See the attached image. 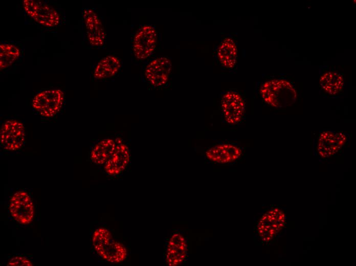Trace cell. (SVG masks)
<instances>
[{"label": "cell", "mask_w": 356, "mask_h": 266, "mask_svg": "<svg viewBox=\"0 0 356 266\" xmlns=\"http://www.w3.org/2000/svg\"><path fill=\"white\" fill-rule=\"evenodd\" d=\"M25 136L23 123L14 120H8L3 124L1 128V145L7 150H18L24 145Z\"/></svg>", "instance_id": "8fae6325"}, {"label": "cell", "mask_w": 356, "mask_h": 266, "mask_svg": "<svg viewBox=\"0 0 356 266\" xmlns=\"http://www.w3.org/2000/svg\"><path fill=\"white\" fill-rule=\"evenodd\" d=\"M82 16L89 43L94 47L102 46L105 42L106 33L99 16L92 9H84Z\"/></svg>", "instance_id": "5bb4252c"}, {"label": "cell", "mask_w": 356, "mask_h": 266, "mask_svg": "<svg viewBox=\"0 0 356 266\" xmlns=\"http://www.w3.org/2000/svg\"><path fill=\"white\" fill-rule=\"evenodd\" d=\"M9 211L12 217L19 224L28 225L33 220L34 208L29 195L25 191H19L11 197Z\"/></svg>", "instance_id": "30bf717a"}, {"label": "cell", "mask_w": 356, "mask_h": 266, "mask_svg": "<svg viewBox=\"0 0 356 266\" xmlns=\"http://www.w3.org/2000/svg\"><path fill=\"white\" fill-rule=\"evenodd\" d=\"M286 217L283 210L273 207L265 212L257 223L256 231L260 239L264 242L271 241L284 229Z\"/></svg>", "instance_id": "277c9868"}, {"label": "cell", "mask_w": 356, "mask_h": 266, "mask_svg": "<svg viewBox=\"0 0 356 266\" xmlns=\"http://www.w3.org/2000/svg\"><path fill=\"white\" fill-rule=\"evenodd\" d=\"M23 5L25 13L41 26L51 28L60 23L61 18L58 11L41 1L24 0Z\"/></svg>", "instance_id": "5b68a950"}, {"label": "cell", "mask_w": 356, "mask_h": 266, "mask_svg": "<svg viewBox=\"0 0 356 266\" xmlns=\"http://www.w3.org/2000/svg\"><path fill=\"white\" fill-rule=\"evenodd\" d=\"M128 147L118 138L116 148L104 164V170L109 175L115 176L121 173L127 167L130 160Z\"/></svg>", "instance_id": "2e32d148"}, {"label": "cell", "mask_w": 356, "mask_h": 266, "mask_svg": "<svg viewBox=\"0 0 356 266\" xmlns=\"http://www.w3.org/2000/svg\"><path fill=\"white\" fill-rule=\"evenodd\" d=\"M20 50L12 43L2 42L0 45V70L11 66L20 57Z\"/></svg>", "instance_id": "ffe728a7"}, {"label": "cell", "mask_w": 356, "mask_h": 266, "mask_svg": "<svg viewBox=\"0 0 356 266\" xmlns=\"http://www.w3.org/2000/svg\"><path fill=\"white\" fill-rule=\"evenodd\" d=\"M220 110L222 121L228 125H237L244 119L246 103L242 95L235 90H228L220 95Z\"/></svg>", "instance_id": "3957f363"}, {"label": "cell", "mask_w": 356, "mask_h": 266, "mask_svg": "<svg viewBox=\"0 0 356 266\" xmlns=\"http://www.w3.org/2000/svg\"><path fill=\"white\" fill-rule=\"evenodd\" d=\"M93 245L97 254L111 263H120L127 256L125 247L116 240L107 229L99 228L94 232Z\"/></svg>", "instance_id": "7a4b0ae2"}, {"label": "cell", "mask_w": 356, "mask_h": 266, "mask_svg": "<svg viewBox=\"0 0 356 266\" xmlns=\"http://www.w3.org/2000/svg\"><path fill=\"white\" fill-rule=\"evenodd\" d=\"M322 89L327 94L336 96L342 92L344 86L343 76L334 71H328L323 74L320 78Z\"/></svg>", "instance_id": "d6986e66"}, {"label": "cell", "mask_w": 356, "mask_h": 266, "mask_svg": "<svg viewBox=\"0 0 356 266\" xmlns=\"http://www.w3.org/2000/svg\"><path fill=\"white\" fill-rule=\"evenodd\" d=\"M213 56L217 64L223 69L235 70L238 58L237 43L231 35L222 37L213 49Z\"/></svg>", "instance_id": "ba28073f"}, {"label": "cell", "mask_w": 356, "mask_h": 266, "mask_svg": "<svg viewBox=\"0 0 356 266\" xmlns=\"http://www.w3.org/2000/svg\"><path fill=\"white\" fill-rule=\"evenodd\" d=\"M157 33L155 29L150 25L142 26L133 38L132 50L138 59L149 57L156 48Z\"/></svg>", "instance_id": "9c48e42d"}, {"label": "cell", "mask_w": 356, "mask_h": 266, "mask_svg": "<svg viewBox=\"0 0 356 266\" xmlns=\"http://www.w3.org/2000/svg\"><path fill=\"white\" fill-rule=\"evenodd\" d=\"M121 67V62L115 56L109 55L101 59L97 64L94 71V77L97 79H104L114 76Z\"/></svg>", "instance_id": "ac0fdd59"}, {"label": "cell", "mask_w": 356, "mask_h": 266, "mask_svg": "<svg viewBox=\"0 0 356 266\" xmlns=\"http://www.w3.org/2000/svg\"><path fill=\"white\" fill-rule=\"evenodd\" d=\"M64 101V93L59 89H52L38 93L32 102L33 108L40 116L51 118L60 110Z\"/></svg>", "instance_id": "52a82bcc"}, {"label": "cell", "mask_w": 356, "mask_h": 266, "mask_svg": "<svg viewBox=\"0 0 356 266\" xmlns=\"http://www.w3.org/2000/svg\"><path fill=\"white\" fill-rule=\"evenodd\" d=\"M7 265L8 266H32L33 263L31 261L24 256H15L9 260Z\"/></svg>", "instance_id": "44dd1931"}, {"label": "cell", "mask_w": 356, "mask_h": 266, "mask_svg": "<svg viewBox=\"0 0 356 266\" xmlns=\"http://www.w3.org/2000/svg\"><path fill=\"white\" fill-rule=\"evenodd\" d=\"M187 257V242L180 232L173 233L166 246L165 259L169 266L182 264Z\"/></svg>", "instance_id": "9a60e30c"}, {"label": "cell", "mask_w": 356, "mask_h": 266, "mask_svg": "<svg viewBox=\"0 0 356 266\" xmlns=\"http://www.w3.org/2000/svg\"><path fill=\"white\" fill-rule=\"evenodd\" d=\"M172 64L167 57H161L151 60L146 66L144 76L149 83L156 87L165 86L170 76Z\"/></svg>", "instance_id": "4fadbf2b"}, {"label": "cell", "mask_w": 356, "mask_h": 266, "mask_svg": "<svg viewBox=\"0 0 356 266\" xmlns=\"http://www.w3.org/2000/svg\"><path fill=\"white\" fill-rule=\"evenodd\" d=\"M242 148L231 142H219L207 148L206 158L210 162L217 164H231L235 162L242 155Z\"/></svg>", "instance_id": "7c38bea8"}, {"label": "cell", "mask_w": 356, "mask_h": 266, "mask_svg": "<svg viewBox=\"0 0 356 266\" xmlns=\"http://www.w3.org/2000/svg\"><path fill=\"white\" fill-rule=\"evenodd\" d=\"M118 142V138L105 139L99 141L91 152L92 161L97 165L104 164L115 151Z\"/></svg>", "instance_id": "e0dca14e"}, {"label": "cell", "mask_w": 356, "mask_h": 266, "mask_svg": "<svg viewBox=\"0 0 356 266\" xmlns=\"http://www.w3.org/2000/svg\"><path fill=\"white\" fill-rule=\"evenodd\" d=\"M259 93L263 101L274 108H282L294 103L297 93L293 85L283 79L268 80L261 84Z\"/></svg>", "instance_id": "6da1fadb"}, {"label": "cell", "mask_w": 356, "mask_h": 266, "mask_svg": "<svg viewBox=\"0 0 356 266\" xmlns=\"http://www.w3.org/2000/svg\"><path fill=\"white\" fill-rule=\"evenodd\" d=\"M349 140L350 136L346 132L331 130L322 131L317 140L316 150L321 158H328L340 152Z\"/></svg>", "instance_id": "8992f818"}]
</instances>
